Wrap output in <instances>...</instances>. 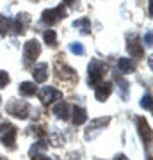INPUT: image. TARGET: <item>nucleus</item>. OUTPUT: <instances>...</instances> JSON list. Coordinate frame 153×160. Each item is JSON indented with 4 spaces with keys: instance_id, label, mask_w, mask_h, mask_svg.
<instances>
[{
    "instance_id": "f257e3e1",
    "label": "nucleus",
    "mask_w": 153,
    "mask_h": 160,
    "mask_svg": "<svg viewBox=\"0 0 153 160\" xmlns=\"http://www.w3.org/2000/svg\"><path fill=\"white\" fill-rule=\"evenodd\" d=\"M105 71H107V66H105L102 61L91 59L89 68H87V84H89V86H98V84L102 82Z\"/></svg>"
},
{
    "instance_id": "f03ea898",
    "label": "nucleus",
    "mask_w": 153,
    "mask_h": 160,
    "mask_svg": "<svg viewBox=\"0 0 153 160\" xmlns=\"http://www.w3.org/2000/svg\"><path fill=\"white\" fill-rule=\"evenodd\" d=\"M14 139H16V128L9 121L0 123V141H2V144H6L7 148H14Z\"/></svg>"
},
{
    "instance_id": "7ed1b4c3",
    "label": "nucleus",
    "mask_w": 153,
    "mask_h": 160,
    "mask_svg": "<svg viewBox=\"0 0 153 160\" xmlns=\"http://www.w3.org/2000/svg\"><path fill=\"white\" fill-rule=\"evenodd\" d=\"M28 110H30V107L23 100H13V102L7 103V112L13 114L14 118H18V119H25L28 116Z\"/></svg>"
},
{
    "instance_id": "20e7f679",
    "label": "nucleus",
    "mask_w": 153,
    "mask_h": 160,
    "mask_svg": "<svg viewBox=\"0 0 153 160\" xmlns=\"http://www.w3.org/2000/svg\"><path fill=\"white\" fill-rule=\"evenodd\" d=\"M23 55H25V62H34L36 59L41 55V45L38 43L36 39H30L25 43V46H23Z\"/></svg>"
},
{
    "instance_id": "39448f33",
    "label": "nucleus",
    "mask_w": 153,
    "mask_h": 160,
    "mask_svg": "<svg viewBox=\"0 0 153 160\" xmlns=\"http://www.w3.org/2000/svg\"><path fill=\"white\" fill-rule=\"evenodd\" d=\"M39 98L45 105H50V103H54L55 100H61V98H63V92L59 91V89H55V87L46 86L45 89L39 91Z\"/></svg>"
},
{
    "instance_id": "423d86ee",
    "label": "nucleus",
    "mask_w": 153,
    "mask_h": 160,
    "mask_svg": "<svg viewBox=\"0 0 153 160\" xmlns=\"http://www.w3.org/2000/svg\"><path fill=\"white\" fill-rule=\"evenodd\" d=\"M112 92V84L110 82H100L94 89V96H96L98 102H105Z\"/></svg>"
},
{
    "instance_id": "0eeeda50",
    "label": "nucleus",
    "mask_w": 153,
    "mask_h": 160,
    "mask_svg": "<svg viewBox=\"0 0 153 160\" xmlns=\"http://www.w3.org/2000/svg\"><path fill=\"white\" fill-rule=\"evenodd\" d=\"M54 112H55L57 118H61L63 121H68L69 116H71V105H69L68 102L61 100V102L57 103L55 107H54Z\"/></svg>"
},
{
    "instance_id": "6e6552de",
    "label": "nucleus",
    "mask_w": 153,
    "mask_h": 160,
    "mask_svg": "<svg viewBox=\"0 0 153 160\" xmlns=\"http://www.w3.org/2000/svg\"><path fill=\"white\" fill-rule=\"evenodd\" d=\"M135 123H137V130L141 133V137L144 139V142L150 144V141H151V128L148 125V121L144 118H135Z\"/></svg>"
},
{
    "instance_id": "1a4fd4ad",
    "label": "nucleus",
    "mask_w": 153,
    "mask_h": 160,
    "mask_svg": "<svg viewBox=\"0 0 153 160\" xmlns=\"http://www.w3.org/2000/svg\"><path fill=\"white\" fill-rule=\"evenodd\" d=\"M32 77H34L36 84H43V82H46V78H48V66H46V62L38 64V66L32 69Z\"/></svg>"
},
{
    "instance_id": "9d476101",
    "label": "nucleus",
    "mask_w": 153,
    "mask_h": 160,
    "mask_svg": "<svg viewBox=\"0 0 153 160\" xmlns=\"http://www.w3.org/2000/svg\"><path fill=\"white\" fill-rule=\"evenodd\" d=\"M28 14H25V12H20L16 16V20H14V23H13L11 27H14V32H16L18 36L25 34V30H27V25H28Z\"/></svg>"
},
{
    "instance_id": "9b49d317",
    "label": "nucleus",
    "mask_w": 153,
    "mask_h": 160,
    "mask_svg": "<svg viewBox=\"0 0 153 160\" xmlns=\"http://www.w3.org/2000/svg\"><path fill=\"white\" fill-rule=\"evenodd\" d=\"M69 118L73 121V125H84L87 121V112L82 107H71V116Z\"/></svg>"
},
{
    "instance_id": "f8f14e48",
    "label": "nucleus",
    "mask_w": 153,
    "mask_h": 160,
    "mask_svg": "<svg viewBox=\"0 0 153 160\" xmlns=\"http://www.w3.org/2000/svg\"><path fill=\"white\" fill-rule=\"evenodd\" d=\"M118 68H119L121 73H134V71H135V64L132 62V59L121 57L118 61Z\"/></svg>"
},
{
    "instance_id": "ddd939ff",
    "label": "nucleus",
    "mask_w": 153,
    "mask_h": 160,
    "mask_svg": "<svg viewBox=\"0 0 153 160\" xmlns=\"http://www.w3.org/2000/svg\"><path fill=\"white\" fill-rule=\"evenodd\" d=\"M38 92V86L32 84V82H22L20 84V94L22 96H32Z\"/></svg>"
},
{
    "instance_id": "4468645a",
    "label": "nucleus",
    "mask_w": 153,
    "mask_h": 160,
    "mask_svg": "<svg viewBox=\"0 0 153 160\" xmlns=\"http://www.w3.org/2000/svg\"><path fill=\"white\" fill-rule=\"evenodd\" d=\"M128 52H130L134 57H142L144 55V48H142V45L137 39H132L128 43Z\"/></svg>"
},
{
    "instance_id": "2eb2a0df",
    "label": "nucleus",
    "mask_w": 153,
    "mask_h": 160,
    "mask_svg": "<svg viewBox=\"0 0 153 160\" xmlns=\"http://www.w3.org/2000/svg\"><path fill=\"white\" fill-rule=\"evenodd\" d=\"M46 151V141H38V142L30 148V158L38 157V155H45Z\"/></svg>"
},
{
    "instance_id": "dca6fc26",
    "label": "nucleus",
    "mask_w": 153,
    "mask_h": 160,
    "mask_svg": "<svg viewBox=\"0 0 153 160\" xmlns=\"http://www.w3.org/2000/svg\"><path fill=\"white\" fill-rule=\"evenodd\" d=\"M43 22H46L48 25H54V23L59 22V16H57L55 9H46V11H43Z\"/></svg>"
},
{
    "instance_id": "f3484780",
    "label": "nucleus",
    "mask_w": 153,
    "mask_h": 160,
    "mask_svg": "<svg viewBox=\"0 0 153 160\" xmlns=\"http://www.w3.org/2000/svg\"><path fill=\"white\" fill-rule=\"evenodd\" d=\"M89 20L87 18H80V20H77V22L73 23V27H79V30H80V34H89Z\"/></svg>"
},
{
    "instance_id": "a211bd4d",
    "label": "nucleus",
    "mask_w": 153,
    "mask_h": 160,
    "mask_svg": "<svg viewBox=\"0 0 153 160\" xmlns=\"http://www.w3.org/2000/svg\"><path fill=\"white\" fill-rule=\"evenodd\" d=\"M43 38H45V41H46V45H48V46H55L57 45V34H55V30H46L45 34H43Z\"/></svg>"
},
{
    "instance_id": "6ab92c4d",
    "label": "nucleus",
    "mask_w": 153,
    "mask_h": 160,
    "mask_svg": "<svg viewBox=\"0 0 153 160\" xmlns=\"http://www.w3.org/2000/svg\"><path fill=\"white\" fill-rule=\"evenodd\" d=\"M9 27H11V22H9L7 18H4L2 14H0V34L6 36L7 32H9Z\"/></svg>"
},
{
    "instance_id": "aec40b11",
    "label": "nucleus",
    "mask_w": 153,
    "mask_h": 160,
    "mask_svg": "<svg viewBox=\"0 0 153 160\" xmlns=\"http://www.w3.org/2000/svg\"><path fill=\"white\" fill-rule=\"evenodd\" d=\"M69 50L73 52V53H77V55H84V46L80 45V43H71Z\"/></svg>"
},
{
    "instance_id": "412c9836",
    "label": "nucleus",
    "mask_w": 153,
    "mask_h": 160,
    "mask_svg": "<svg viewBox=\"0 0 153 160\" xmlns=\"http://www.w3.org/2000/svg\"><path fill=\"white\" fill-rule=\"evenodd\" d=\"M141 107L142 109H146V110H151V96H150V94H146V96L142 98Z\"/></svg>"
},
{
    "instance_id": "4be33fe9",
    "label": "nucleus",
    "mask_w": 153,
    "mask_h": 160,
    "mask_svg": "<svg viewBox=\"0 0 153 160\" xmlns=\"http://www.w3.org/2000/svg\"><path fill=\"white\" fill-rule=\"evenodd\" d=\"M7 84H9V75H7L6 71H0V89L6 87Z\"/></svg>"
},
{
    "instance_id": "5701e85b",
    "label": "nucleus",
    "mask_w": 153,
    "mask_h": 160,
    "mask_svg": "<svg viewBox=\"0 0 153 160\" xmlns=\"http://www.w3.org/2000/svg\"><path fill=\"white\" fill-rule=\"evenodd\" d=\"M32 160H50L46 155H38V157H32Z\"/></svg>"
},
{
    "instance_id": "b1692460",
    "label": "nucleus",
    "mask_w": 153,
    "mask_h": 160,
    "mask_svg": "<svg viewBox=\"0 0 153 160\" xmlns=\"http://www.w3.org/2000/svg\"><path fill=\"white\" fill-rule=\"evenodd\" d=\"M144 39H146V45H148V46H151V30L148 32V36L144 38Z\"/></svg>"
},
{
    "instance_id": "393cba45",
    "label": "nucleus",
    "mask_w": 153,
    "mask_h": 160,
    "mask_svg": "<svg viewBox=\"0 0 153 160\" xmlns=\"http://www.w3.org/2000/svg\"><path fill=\"white\" fill-rule=\"evenodd\" d=\"M114 160H128V158H126L125 155H121V153H119V155H118V157H116Z\"/></svg>"
},
{
    "instance_id": "a878e982",
    "label": "nucleus",
    "mask_w": 153,
    "mask_h": 160,
    "mask_svg": "<svg viewBox=\"0 0 153 160\" xmlns=\"http://www.w3.org/2000/svg\"><path fill=\"white\" fill-rule=\"evenodd\" d=\"M71 2H73V0H64V4H71Z\"/></svg>"
},
{
    "instance_id": "bb28decb",
    "label": "nucleus",
    "mask_w": 153,
    "mask_h": 160,
    "mask_svg": "<svg viewBox=\"0 0 153 160\" xmlns=\"http://www.w3.org/2000/svg\"><path fill=\"white\" fill-rule=\"evenodd\" d=\"M0 160H2V157H0Z\"/></svg>"
}]
</instances>
